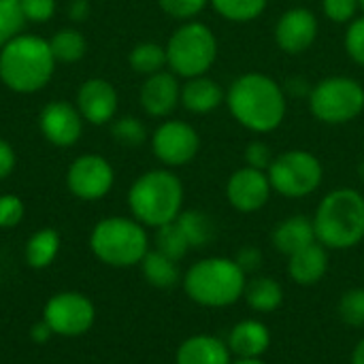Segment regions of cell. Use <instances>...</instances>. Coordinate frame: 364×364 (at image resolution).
Masks as SVG:
<instances>
[{"instance_id":"obj_41","label":"cell","mask_w":364,"mask_h":364,"mask_svg":"<svg viewBox=\"0 0 364 364\" xmlns=\"http://www.w3.org/2000/svg\"><path fill=\"white\" fill-rule=\"evenodd\" d=\"M15 164H17L15 149L11 147L9 141L0 139V181L6 179V177L15 171Z\"/></svg>"},{"instance_id":"obj_19","label":"cell","mask_w":364,"mask_h":364,"mask_svg":"<svg viewBox=\"0 0 364 364\" xmlns=\"http://www.w3.org/2000/svg\"><path fill=\"white\" fill-rule=\"evenodd\" d=\"M226 343L237 358H260L271 346V331L260 320H243L232 326Z\"/></svg>"},{"instance_id":"obj_46","label":"cell","mask_w":364,"mask_h":364,"mask_svg":"<svg viewBox=\"0 0 364 364\" xmlns=\"http://www.w3.org/2000/svg\"><path fill=\"white\" fill-rule=\"evenodd\" d=\"M358 179L364 183V160L358 164Z\"/></svg>"},{"instance_id":"obj_27","label":"cell","mask_w":364,"mask_h":364,"mask_svg":"<svg viewBox=\"0 0 364 364\" xmlns=\"http://www.w3.org/2000/svg\"><path fill=\"white\" fill-rule=\"evenodd\" d=\"M128 62H130V68L139 75H145V77L156 75V73L164 70V66H166V47L151 43V41L139 43L132 47Z\"/></svg>"},{"instance_id":"obj_35","label":"cell","mask_w":364,"mask_h":364,"mask_svg":"<svg viewBox=\"0 0 364 364\" xmlns=\"http://www.w3.org/2000/svg\"><path fill=\"white\" fill-rule=\"evenodd\" d=\"M346 51L348 55L356 62L364 66V15L363 17H356L348 23V32H346Z\"/></svg>"},{"instance_id":"obj_39","label":"cell","mask_w":364,"mask_h":364,"mask_svg":"<svg viewBox=\"0 0 364 364\" xmlns=\"http://www.w3.org/2000/svg\"><path fill=\"white\" fill-rule=\"evenodd\" d=\"M26 21L45 23L55 15V0H19Z\"/></svg>"},{"instance_id":"obj_34","label":"cell","mask_w":364,"mask_h":364,"mask_svg":"<svg viewBox=\"0 0 364 364\" xmlns=\"http://www.w3.org/2000/svg\"><path fill=\"white\" fill-rule=\"evenodd\" d=\"M160 9L179 21H192L207 4L209 0H158Z\"/></svg>"},{"instance_id":"obj_9","label":"cell","mask_w":364,"mask_h":364,"mask_svg":"<svg viewBox=\"0 0 364 364\" xmlns=\"http://www.w3.org/2000/svg\"><path fill=\"white\" fill-rule=\"evenodd\" d=\"M267 175L273 192L286 198H305L320 188L324 168L311 151L288 149L273 158Z\"/></svg>"},{"instance_id":"obj_6","label":"cell","mask_w":364,"mask_h":364,"mask_svg":"<svg viewBox=\"0 0 364 364\" xmlns=\"http://www.w3.org/2000/svg\"><path fill=\"white\" fill-rule=\"evenodd\" d=\"M92 254L115 269L141 264L149 252V237L145 226L134 218H107L100 220L90 235Z\"/></svg>"},{"instance_id":"obj_4","label":"cell","mask_w":364,"mask_h":364,"mask_svg":"<svg viewBox=\"0 0 364 364\" xmlns=\"http://www.w3.org/2000/svg\"><path fill=\"white\" fill-rule=\"evenodd\" d=\"M245 271L237 264L235 258L211 256L194 262L186 277L183 290L200 307L222 309L235 305L245 294Z\"/></svg>"},{"instance_id":"obj_1","label":"cell","mask_w":364,"mask_h":364,"mask_svg":"<svg viewBox=\"0 0 364 364\" xmlns=\"http://www.w3.org/2000/svg\"><path fill=\"white\" fill-rule=\"evenodd\" d=\"M226 105L237 124L258 134L279 128L288 109L284 87L262 73L237 77L226 92Z\"/></svg>"},{"instance_id":"obj_13","label":"cell","mask_w":364,"mask_h":364,"mask_svg":"<svg viewBox=\"0 0 364 364\" xmlns=\"http://www.w3.org/2000/svg\"><path fill=\"white\" fill-rule=\"evenodd\" d=\"M271 181L267 171H258L252 166L237 168L226 183L228 203L241 213H254L262 209L271 198Z\"/></svg>"},{"instance_id":"obj_5","label":"cell","mask_w":364,"mask_h":364,"mask_svg":"<svg viewBox=\"0 0 364 364\" xmlns=\"http://www.w3.org/2000/svg\"><path fill=\"white\" fill-rule=\"evenodd\" d=\"M128 207L136 222L160 228L183 211V183L171 171H147L130 186Z\"/></svg>"},{"instance_id":"obj_43","label":"cell","mask_w":364,"mask_h":364,"mask_svg":"<svg viewBox=\"0 0 364 364\" xmlns=\"http://www.w3.org/2000/svg\"><path fill=\"white\" fill-rule=\"evenodd\" d=\"M51 337H53V333H51V328L47 326V322H43V320L30 328V339H32L34 343H45V341H49Z\"/></svg>"},{"instance_id":"obj_3","label":"cell","mask_w":364,"mask_h":364,"mask_svg":"<svg viewBox=\"0 0 364 364\" xmlns=\"http://www.w3.org/2000/svg\"><path fill=\"white\" fill-rule=\"evenodd\" d=\"M316 239L326 250H352L364 239V196L354 188L328 192L314 215Z\"/></svg>"},{"instance_id":"obj_28","label":"cell","mask_w":364,"mask_h":364,"mask_svg":"<svg viewBox=\"0 0 364 364\" xmlns=\"http://www.w3.org/2000/svg\"><path fill=\"white\" fill-rule=\"evenodd\" d=\"M49 47H51V53H53L55 62L73 64V62H79L85 55L87 43H85V38H83V34L79 30L62 28L51 36Z\"/></svg>"},{"instance_id":"obj_17","label":"cell","mask_w":364,"mask_h":364,"mask_svg":"<svg viewBox=\"0 0 364 364\" xmlns=\"http://www.w3.org/2000/svg\"><path fill=\"white\" fill-rule=\"evenodd\" d=\"M141 107L149 117H168L181 102V85L175 73L160 70L141 85Z\"/></svg>"},{"instance_id":"obj_44","label":"cell","mask_w":364,"mask_h":364,"mask_svg":"<svg viewBox=\"0 0 364 364\" xmlns=\"http://www.w3.org/2000/svg\"><path fill=\"white\" fill-rule=\"evenodd\" d=\"M352 364H364V337L356 343V348L352 352Z\"/></svg>"},{"instance_id":"obj_40","label":"cell","mask_w":364,"mask_h":364,"mask_svg":"<svg viewBox=\"0 0 364 364\" xmlns=\"http://www.w3.org/2000/svg\"><path fill=\"white\" fill-rule=\"evenodd\" d=\"M235 260H237V264L245 273H252V271H256L262 264V252L258 247H254V245H247V247L239 250V254H237Z\"/></svg>"},{"instance_id":"obj_22","label":"cell","mask_w":364,"mask_h":364,"mask_svg":"<svg viewBox=\"0 0 364 364\" xmlns=\"http://www.w3.org/2000/svg\"><path fill=\"white\" fill-rule=\"evenodd\" d=\"M271 241L273 247L286 256H292L296 252H301L303 247L316 243V230H314V220L305 218V215H292L286 218L284 222H279L273 232H271Z\"/></svg>"},{"instance_id":"obj_20","label":"cell","mask_w":364,"mask_h":364,"mask_svg":"<svg viewBox=\"0 0 364 364\" xmlns=\"http://www.w3.org/2000/svg\"><path fill=\"white\" fill-rule=\"evenodd\" d=\"M175 364H232L228 343L211 335H194L186 339L177 354Z\"/></svg>"},{"instance_id":"obj_16","label":"cell","mask_w":364,"mask_h":364,"mask_svg":"<svg viewBox=\"0 0 364 364\" xmlns=\"http://www.w3.org/2000/svg\"><path fill=\"white\" fill-rule=\"evenodd\" d=\"M117 105H119L117 90L113 87L111 81L100 77L87 79L85 83H81L77 92V109L81 117L92 126H102L113 122L117 113Z\"/></svg>"},{"instance_id":"obj_2","label":"cell","mask_w":364,"mask_h":364,"mask_svg":"<svg viewBox=\"0 0 364 364\" xmlns=\"http://www.w3.org/2000/svg\"><path fill=\"white\" fill-rule=\"evenodd\" d=\"M55 58L49 41L36 34H17L0 49V79L17 94L41 92L53 77Z\"/></svg>"},{"instance_id":"obj_23","label":"cell","mask_w":364,"mask_h":364,"mask_svg":"<svg viewBox=\"0 0 364 364\" xmlns=\"http://www.w3.org/2000/svg\"><path fill=\"white\" fill-rule=\"evenodd\" d=\"M60 245H62V241H60L58 230H53V228H41V230H36L28 239L26 250H23V256H26L28 267H32L36 271L47 269L55 260V256L60 252Z\"/></svg>"},{"instance_id":"obj_30","label":"cell","mask_w":364,"mask_h":364,"mask_svg":"<svg viewBox=\"0 0 364 364\" xmlns=\"http://www.w3.org/2000/svg\"><path fill=\"white\" fill-rule=\"evenodd\" d=\"M156 250L164 256H168L171 260L179 262L192 247L186 239V235L181 232L177 222H168L160 228H156Z\"/></svg>"},{"instance_id":"obj_26","label":"cell","mask_w":364,"mask_h":364,"mask_svg":"<svg viewBox=\"0 0 364 364\" xmlns=\"http://www.w3.org/2000/svg\"><path fill=\"white\" fill-rule=\"evenodd\" d=\"M175 222L179 224L181 232L186 235L190 247L198 250L213 241V235H215L213 220L207 213H203L198 209H188V211H181Z\"/></svg>"},{"instance_id":"obj_38","label":"cell","mask_w":364,"mask_h":364,"mask_svg":"<svg viewBox=\"0 0 364 364\" xmlns=\"http://www.w3.org/2000/svg\"><path fill=\"white\" fill-rule=\"evenodd\" d=\"M273 158H275L273 149L264 141H252V143H247V147L243 151L245 166H252V168H258V171H269Z\"/></svg>"},{"instance_id":"obj_29","label":"cell","mask_w":364,"mask_h":364,"mask_svg":"<svg viewBox=\"0 0 364 364\" xmlns=\"http://www.w3.org/2000/svg\"><path fill=\"white\" fill-rule=\"evenodd\" d=\"M218 15L228 21L245 23L260 17L269 4V0H209Z\"/></svg>"},{"instance_id":"obj_42","label":"cell","mask_w":364,"mask_h":364,"mask_svg":"<svg viewBox=\"0 0 364 364\" xmlns=\"http://www.w3.org/2000/svg\"><path fill=\"white\" fill-rule=\"evenodd\" d=\"M68 13L73 21H85L90 17V0H73Z\"/></svg>"},{"instance_id":"obj_18","label":"cell","mask_w":364,"mask_h":364,"mask_svg":"<svg viewBox=\"0 0 364 364\" xmlns=\"http://www.w3.org/2000/svg\"><path fill=\"white\" fill-rule=\"evenodd\" d=\"M328 271V250L316 241L288 256V275L299 286H316Z\"/></svg>"},{"instance_id":"obj_7","label":"cell","mask_w":364,"mask_h":364,"mask_svg":"<svg viewBox=\"0 0 364 364\" xmlns=\"http://www.w3.org/2000/svg\"><path fill=\"white\" fill-rule=\"evenodd\" d=\"M166 66L177 77H203L218 58V38L203 21H183L168 38Z\"/></svg>"},{"instance_id":"obj_47","label":"cell","mask_w":364,"mask_h":364,"mask_svg":"<svg viewBox=\"0 0 364 364\" xmlns=\"http://www.w3.org/2000/svg\"><path fill=\"white\" fill-rule=\"evenodd\" d=\"M358 6H360V11H363L364 15V0H358Z\"/></svg>"},{"instance_id":"obj_37","label":"cell","mask_w":364,"mask_h":364,"mask_svg":"<svg viewBox=\"0 0 364 364\" xmlns=\"http://www.w3.org/2000/svg\"><path fill=\"white\" fill-rule=\"evenodd\" d=\"M26 207L23 200L15 194L0 196V228H13L23 220Z\"/></svg>"},{"instance_id":"obj_25","label":"cell","mask_w":364,"mask_h":364,"mask_svg":"<svg viewBox=\"0 0 364 364\" xmlns=\"http://www.w3.org/2000/svg\"><path fill=\"white\" fill-rule=\"evenodd\" d=\"M141 271H143L145 282L154 288H160V290L173 288L179 282L177 262L171 260L168 256L160 254L158 250H154V252L149 250L145 254V258L141 260Z\"/></svg>"},{"instance_id":"obj_36","label":"cell","mask_w":364,"mask_h":364,"mask_svg":"<svg viewBox=\"0 0 364 364\" xmlns=\"http://www.w3.org/2000/svg\"><path fill=\"white\" fill-rule=\"evenodd\" d=\"M324 15L335 23H350L360 11L358 0H322Z\"/></svg>"},{"instance_id":"obj_31","label":"cell","mask_w":364,"mask_h":364,"mask_svg":"<svg viewBox=\"0 0 364 364\" xmlns=\"http://www.w3.org/2000/svg\"><path fill=\"white\" fill-rule=\"evenodd\" d=\"M111 134L117 143L126 147H139L147 141V128L139 117L126 115L119 119H113L111 124Z\"/></svg>"},{"instance_id":"obj_11","label":"cell","mask_w":364,"mask_h":364,"mask_svg":"<svg viewBox=\"0 0 364 364\" xmlns=\"http://www.w3.org/2000/svg\"><path fill=\"white\" fill-rule=\"evenodd\" d=\"M154 156L166 166H183L192 162L200 149V136L194 126L181 119L162 122L151 134Z\"/></svg>"},{"instance_id":"obj_8","label":"cell","mask_w":364,"mask_h":364,"mask_svg":"<svg viewBox=\"0 0 364 364\" xmlns=\"http://www.w3.org/2000/svg\"><path fill=\"white\" fill-rule=\"evenodd\" d=\"M309 111L331 126L354 122L364 111V87L346 75L326 77L309 90Z\"/></svg>"},{"instance_id":"obj_14","label":"cell","mask_w":364,"mask_h":364,"mask_svg":"<svg viewBox=\"0 0 364 364\" xmlns=\"http://www.w3.org/2000/svg\"><path fill=\"white\" fill-rule=\"evenodd\" d=\"M83 117L77 105L66 100H53L43 107L38 115L41 134L55 147H73L83 132Z\"/></svg>"},{"instance_id":"obj_12","label":"cell","mask_w":364,"mask_h":364,"mask_svg":"<svg viewBox=\"0 0 364 364\" xmlns=\"http://www.w3.org/2000/svg\"><path fill=\"white\" fill-rule=\"evenodd\" d=\"M115 181V171L111 162L98 154H83L73 160L66 171L68 190L81 200L105 198Z\"/></svg>"},{"instance_id":"obj_10","label":"cell","mask_w":364,"mask_h":364,"mask_svg":"<svg viewBox=\"0 0 364 364\" xmlns=\"http://www.w3.org/2000/svg\"><path fill=\"white\" fill-rule=\"evenodd\" d=\"M96 320L94 303L81 292H58L43 307V322L58 337H81Z\"/></svg>"},{"instance_id":"obj_45","label":"cell","mask_w":364,"mask_h":364,"mask_svg":"<svg viewBox=\"0 0 364 364\" xmlns=\"http://www.w3.org/2000/svg\"><path fill=\"white\" fill-rule=\"evenodd\" d=\"M232 364H264L260 358H237Z\"/></svg>"},{"instance_id":"obj_21","label":"cell","mask_w":364,"mask_h":364,"mask_svg":"<svg viewBox=\"0 0 364 364\" xmlns=\"http://www.w3.org/2000/svg\"><path fill=\"white\" fill-rule=\"evenodd\" d=\"M226 102L224 87L209 77H192L181 85V105L196 115L215 111Z\"/></svg>"},{"instance_id":"obj_32","label":"cell","mask_w":364,"mask_h":364,"mask_svg":"<svg viewBox=\"0 0 364 364\" xmlns=\"http://www.w3.org/2000/svg\"><path fill=\"white\" fill-rule=\"evenodd\" d=\"M26 23L19 0H0V45L21 34Z\"/></svg>"},{"instance_id":"obj_15","label":"cell","mask_w":364,"mask_h":364,"mask_svg":"<svg viewBox=\"0 0 364 364\" xmlns=\"http://www.w3.org/2000/svg\"><path fill=\"white\" fill-rule=\"evenodd\" d=\"M318 38V17L305 6L288 9L275 23V43L282 51L299 55Z\"/></svg>"},{"instance_id":"obj_33","label":"cell","mask_w":364,"mask_h":364,"mask_svg":"<svg viewBox=\"0 0 364 364\" xmlns=\"http://www.w3.org/2000/svg\"><path fill=\"white\" fill-rule=\"evenodd\" d=\"M339 316L348 326H364V288H352L343 292L339 301Z\"/></svg>"},{"instance_id":"obj_24","label":"cell","mask_w":364,"mask_h":364,"mask_svg":"<svg viewBox=\"0 0 364 364\" xmlns=\"http://www.w3.org/2000/svg\"><path fill=\"white\" fill-rule=\"evenodd\" d=\"M245 301L258 314H271L282 307L284 290L273 277H256L245 286Z\"/></svg>"}]
</instances>
